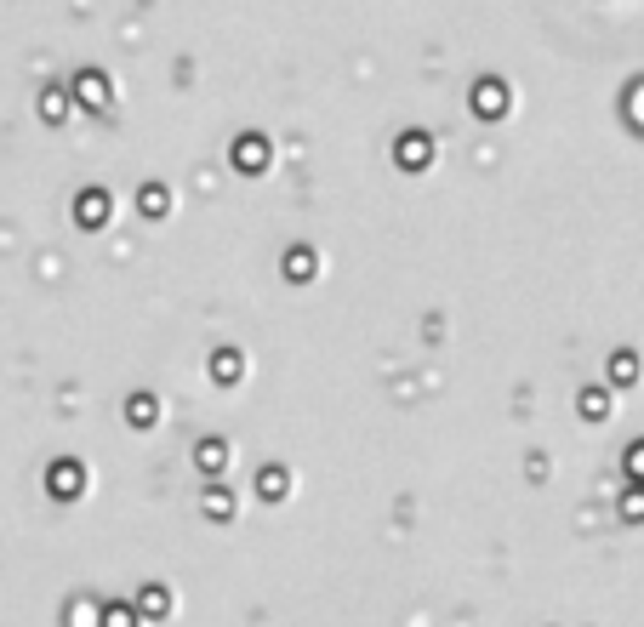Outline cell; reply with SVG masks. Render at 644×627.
Wrapping results in <instances>:
<instances>
[{
    "instance_id": "obj_1",
    "label": "cell",
    "mask_w": 644,
    "mask_h": 627,
    "mask_svg": "<svg viewBox=\"0 0 644 627\" xmlns=\"http://www.w3.org/2000/svg\"><path fill=\"white\" fill-rule=\"evenodd\" d=\"M285 490V474H263V496H280Z\"/></svg>"
}]
</instances>
